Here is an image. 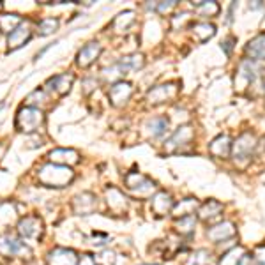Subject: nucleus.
Listing matches in <instances>:
<instances>
[{"label":"nucleus","instance_id":"f257e3e1","mask_svg":"<svg viewBox=\"0 0 265 265\" xmlns=\"http://www.w3.org/2000/svg\"><path fill=\"white\" fill-rule=\"evenodd\" d=\"M254 137H251L249 132H244L242 137L237 138V142L233 144V156H235V161L240 159H249L251 154L254 151Z\"/></svg>","mask_w":265,"mask_h":265},{"label":"nucleus","instance_id":"f03ea898","mask_svg":"<svg viewBox=\"0 0 265 265\" xmlns=\"http://www.w3.org/2000/svg\"><path fill=\"white\" fill-rule=\"evenodd\" d=\"M254 78H256V65H254V62L251 60H242L239 65V73H237V80L235 83L239 82V89H244V87H247L249 83L254 82Z\"/></svg>","mask_w":265,"mask_h":265},{"label":"nucleus","instance_id":"7ed1b4c3","mask_svg":"<svg viewBox=\"0 0 265 265\" xmlns=\"http://www.w3.org/2000/svg\"><path fill=\"white\" fill-rule=\"evenodd\" d=\"M235 235V226L233 223H219V225L212 226L211 230H207V239L214 240V242H223V239H230Z\"/></svg>","mask_w":265,"mask_h":265},{"label":"nucleus","instance_id":"20e7f679","mask_svg":"<svg viewBox=\"0 0 265 265\" xmlns=\"http://www.w3.org/2000/svg\"><path fill=\"white\" fill-rule=\"evenodd\" d=\"M177 92V87L173 85V83H168V85H159L156 87V89H152L151 92H149V101L154 104L158 103H163V101L170 99V97H173Z\"/></svg>","mask_w":265,"mask_h":265},{"label":"nucleus","instance_id":"39448f33","mask_svg":"<svg viewBox=\"0 0 265 265\" xmlns=\"http://www.w3.org/2000/svg\"><path fill=\"white\" fill-rule=\"evenodd\" d=\"M246 53L251 55L253 60H265V34L249 41V44L246 48Z\"/></svg>","mask_w":265,"mask_h":265},{"label":"nucleus","instance_id":"423d86ee","mask_svg":"<svg viewBox=\"0 0 265 265\" xmlns=\"http://www.w3.org/2000/svg\"><path fill=\"white\" fill-rule=\"evenodd\" d=\"M152 209L158 216H163L166 212L173 211V202H172V196L168 193H158L156 198L152 200Z\"/></svg>","mask_w":265,"mask_h":265},{"label":"nucleus","instance_id":"0eeeda50","mask_svg":"<svg viewBox=\"0 0 265 265\" xmlns=\"http://www.w3.org/2000/svg\"><path fill=\"white\" fill-rule=\"evenodd\" d=\"M223 212V205L218 204L214 200H209L207 204H204L198 211V216H200L202 221H212L214 218H218Z\"/></svg>","mask_w":265,"mask_h":265},{"label":"nucleus","instance_id":"6e6552de","mask_svg":"<svg viewBox=\"0 0 265 265\" xmlns=\"http://www.w3.org/2000/svg\"><path fill=\"white\" fill-rule=\"evenodd\" d=\"M198 207V202L194 198H186V200H180V204L173 205V216L175 218H186V216H193L194 209Z\"/></svg>","mask_w":265,"mask_h":265},{"label":"nucleus","instance_id":"1a4fd4ad","mask_svg":"<svg viewBox=\"0 0 265 265\" xmlns=\"http://www.w3.org/2000/svg\"><path fill=\"white\" fill-rule=\"evenodd\" d=\"M209 151H211L214 156H218V158H226V156L230 154V138L226 137V135H223V137H218L211 144Z\"/></svg>","mask_w":265,"mask_h":265},{"label":"nucleus","instance_id":"9d476101","mask_svg":"<svg viewBox=\"0 0 265 265\" xmlns=\"http://www.w3.org/2000/svg\"><path fill=\"white\" fill-rule=\"evenodd\" d=\"M50 265H76V254L68 249H57L51 253Z\"/></svg>","mask_w":265,"mask_h":265},{"label":"nucleus","instance_id":"9b49d317","mask_svg":"<svg viewBox=\"0 0 265 265\" xmlns=\"http://www.w3.org/2000/svg\"><path fill=\"white\" fill-rule=\"evenodd\" d=\"M131 92L132 90H131V85H129V83H117V85H113V89H111L110 97L115 104H120V103H125V101L129 99Z\"/></svg>","mask_w":265,"mask_h":265},{"label":"nucleus","instance_id":"f8f14e48","mask_svg":"<svg viewBox=\"0 0 265 265\" xmlns=\"http://www.w3.org/2000/svg\"><path fill=\"white\" fill-rule=\"evenodd\" d=\"M99 51H101V48H99V44L97 43L87 44V46L78 53V64L80 65H89L90 62H92L94 58L99 55Z\"/></svg>","mask_w":265,"mask_h":265},{"label":"nucleus","instance_id":"ddd939ff","mask_svg":"<svg viewBox=\"0 0 265 265\" xmlns=\"http://www.w3.org/2000/svg\"><path fill=\"white\" fill-rule=\"evenodd\" d=\"M191 138H193V129H191L189 125H182V127L177 129L175 135L170 138L168 144L170 145H186L191 142Z\"/></svg>","mask_w":265,"mask_h":265},{"label":"nucleus","instance_id":"4468645a","mask_svg":"<svg viewBox=\"0 0 265 265\" xmlns=\"http://www.w3.org/2000/svg\"><path fill=\"white\" fill-rule=\"evenodd\" d=\"M194 225H196V218L193 216H186V218H180V221L175 223V228L179 233H182V235H189V233H193L194 230Z\"/></svg>","mask_w":265,"mask_h":265},{"label":"nucleus","instance_id":"2eb2a0df","mask_svg":"<svg viewBox=\"0 0 265 265\" xmlns=\"http://www.w3.org/2000/svg\"><path fill=\"white\" fill-rule=\"evenodd\" d=\"M147 129L152 137L158 138V137H161L166 129H168V120H166V118H152V120L147 124Z\"/></svg>","mask_w":265,"mask_h":265},{"label":"nucleus","instance_id":"dca6fc26","mask_svg":"<svg viewBox=\"0 0 265 265\" xmlns=\"http://www.w3.org/2000/svg\"><path fill=\"white\" fill-rule=\"evenodd\" d=\"M242 256H244V251L240 249V247L239 249L233 247V249L226 251V253L223 254L221 260H219V265H239V261Z\"/></svg>","mask_w":265,"mask_h":265},{"label":"nucleus","instance_id":"f3484780","mask_svg":"<svg viewBox=\"0 0 265 265\" xmlns=\"http://www.w3.org/2000/svg\"><path fill=\"white\" fill-rule=\"evenodd\" d=\"M214 27L209 25V23H196V25L193 27V34L198 37L200 41H207L209 37L214 36Z\"/></svg>","mask_w":265,"mask_h":265},{"label":"nucleus","instance_id":"a211bd4d","mask_svg":"<svg viewBox=\"0 0 265 265\" xmlns=\"http://www.w3.org/2000/svg\"><path fill=\"white\" fill-rule=\"evenodd\" d=\"M187 265H211V253L205 249H198L196 253L189 258Z\"/></svg>","mask_w":265,"mask_h":265},{"label":"nucleus","instance_id":"6ab92c4d","mask_svg":"<svg viewBox=\"0 0 265 265\" xmlns=\"http://www.w3.org/2000/svg\"><path fill=\"white\" fill-rule=\"evenodd\" d=\"M196 8L202 15H218L219 11V6L216 2H198Z\"/></svg>","mask_w":265,"mask_h":265},{"label":"nucleus","instance_id":"aec40b11","mask_svg":"<svg viewBox=\"0 0 265 265\" xmlns=\"http://www.w3.org/2000/svg\"><path fill=\"white\" fill-rule=\"evenodd\" d=\"M115 261V254L110 253V251H104L99 256L96 258V265H113Z\"/></svg>","mask_w":265,"mask_h":265},{"label":"nucleus","instance_id":"412c9836","mask_svg":"<svg viewBox=\"0 0 265 265\" xmlns=\"http://www.w3.org/2000/svg\"><path fill=\"white\" fill-rule=\"evenodd\" d=\"M253 265H265V246H258L253 253Z\"/></svg>","mask_w":265,"mask_h":265},{"label":"nucleus","instance_id":"4be33fe9","mask_svg":"<svg viewBox=\"0 0 265 265\" xmlns=\"http://www.w3.org/2000/svg\"><path fill=\"white\" fill-rule=\"evenodd\" d=\"M39 29H41V34L46 36V34H50L53 29H57V20H46V22L41 23Z\"/></svg>","mask_w":265,"mask_h":265},{"label":"nucleus","instance_id":"5701e85b","mask_svg":"<svg viewBox=\"0 0 265 265\" xmlns=\"http://www.w3.org/2000/svg\"><path fill=\"white\" fill-rule=\"evenodd\" d=\"M80 265H96V258H92L90 254H83L82 260H80Z\"/></svg>","mask_w":265,"mask_h":265},{"label":"nucleus","instance_id":"b1692460","mask_svg":"<svg viewBox=\"0 0 265 265\" xmlns=\"http://www.w3.org/2000/svg\"><path fill=\"white\" fill-rule=\"evenodd\" d=\"M239 265H253V256H251V254H247V253H244V256L240 258Z\"/></svg>","mask_w":265,"mask_h":265},{"label":"nucleus","instance_id":"393cba45","mask_svg":"<svg viewBox=\"0 0 265 265\" xmlns=\"http://www.w3.org/2000/svg\"><path fill=\"white\" fill-rule=\"evenodd\" d=\"M177 2H170V4H161L159 6V11H170L172 8H175Z\"/></svg>","mask_w":265,"mask_h":265},{"label":"nucleus","instance_id":"a878e982","mask_svg":"<svg viewBox=\"0 0 265 265\" xmlns=\"http://www.w3.org/2000/svg\"><path fill=\"white\" fill-rule=\"evenodd\" d=\"M232 37H230V39H226L225 41V44H223V46H225V51H226V53H230V50H232Z\"/></svg>","mask_w":265,"mask_h":265},{"label":"nucleus","instance_id":"bb28decb","mask_svg":"<svg viewBox=\"0 0 265 265\" xmlns=\"http://www.w3.org/2000/svg\"><path fill=\"white\" fill-rule=\"evenodd\" d=\"M2 106H4V104H2V103H0V108H2Z\"/></svg>","mask_w":265,"mask_h":265}]
</instances>
